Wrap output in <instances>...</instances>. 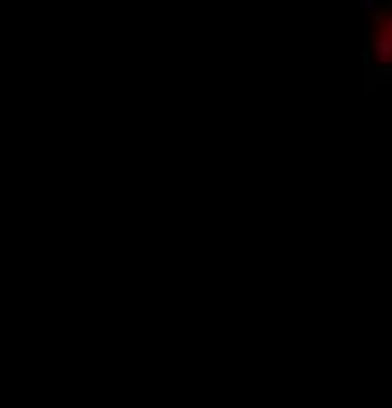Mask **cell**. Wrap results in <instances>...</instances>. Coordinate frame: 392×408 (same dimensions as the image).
<instances>
[{"mask_svg": "<svg viewBox=\"0 0 392 408\" xmlns=\"http://www.w3.org/2000/svg\"><path fill=\"white\" fill-rule=\"evenodd\" d=\"M368 47H373V55H368V59L392 63V31H381V36H368Z\"/></svg>", "mask_w": 392, "mask_h": 408, "instance_id": "1", "label": "cell"}]
</instances>
